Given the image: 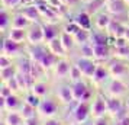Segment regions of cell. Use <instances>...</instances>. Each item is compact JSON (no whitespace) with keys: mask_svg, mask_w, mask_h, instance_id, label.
Returning <instances> with one entry per match:
<instances>
[{"mask_svg":"<svg viewBox=\"0 0 129 125\" xmlns=\"http://www.w3.org/2000/svg\"><path fill=\"white\" fill-rule=\"evenodd\" d=\"M64 105L58 101V97L51 93L49 96L41 99V103L38 106V115L41 116L42 119H49V118H57V116H61V111L64 109Z\"/></svg>","mask_w":129,"mask_h":125,"instance_id":"6da1fadb","label":"cell"},{"mask_svg":"<svg viewBox=\"0 0 129 125\" xmlns=\"http://www.w3.org/2000/svg\"><path fill=\"white\" fill-rule=\"evenodd\" d=\"M71 89H73V95H74V99L76 102H91L94 97V92L93 87L87 84V82L81 79V80H77V82H73L71 83Z\"/></svg>","mask_w":129,"mask_h":125,"instance_id":"7a4b0ae2","label":"cell"},{"mask_svg":"<svg viewBox=\"0 0 129 125\" xmlns=\"http://www.w3.org/2000/svg\"><path fill=\"white\" fill-rule=\"evenodd\" d=\"M52 93L58 97V101L64 106H70V105L76 103V99H74V95H73V89H71V83L59 80V83H57L54 86Z\"/></svg>","mask_w":129,"mask_h":125,"instance_id":"3957f363","label":"cell"},{"mask_svg":"<svg viewBox=\"0 0 129 125\" xmlns=\"http://www.w3.org/2000/svg\"><path fill=\"white\" fill-rule=\"evenodd\" d=\"M126 95H129L128 84L123 82L122 79L112 77L107 80V86H106V96H115V97H120L123 99Z\"/></svg>","mask_w":129,"mask_h":125,"instance_id":"277c9868","label":"cell"},{"mask_svg":"<svg viewBox=\"0 0 129 125\" xmlns=\"http://www.w3.org/2000/svg\"><path fill=\"white\" fill-rule=\"evenodd\" d=\"M74 66L78 67V70L83 73V77L86 80H91L94 76V71L97 68V61L94 58H87V57H78L74 61Z\"/></svg>","mask_w":129,"mask_h":125,"instance_id":"5b68a950","label":"cell"},{"mask_svg":"<svg viewBox=\"0 0 129 125\" xmlns=\"http://www.w3.org/2000/svg\"><path fill=\"white\" fill-rule=\"evenodd\" d=\"M109 115V108L106 102V96L103 93H96L91 101V119L102 118Z\"/></svg>","mask_w":129,"mask_h":125,"instance_id":"8992f818","label":"cell"},{"mask_svg":"<svg viewBox=\"0 0 129 125\" xmlns=\"http://www.w3.org/2000/svg\"><path fill=\"white\" fill-rule=\"evenodd\" d=\"M107 68L110 73V77H116V79H122L125 76L129 74V66L123 61V60H109L107 61Z\"/></svg>","mask_w":129,"mask_h":125,"instance_id":"52a82bcc","label":"cell"},{"mask_svg":"<svg viewBox=\"0 0 129 125\" xmlns=\"http://www.w3.org/2000/svg\"><path fill=\"white\" fill-rule=\"evenodd\" d=\"M71 67H73V63L71 60H68L67 57H61L58 60V63L55 64V67L52 68V74L55 80H65L68 79L71 71Z\"/></svg>","mask_w":129,"mask_h":125,"instance_id":"ba28073f","label":"cell"},{"mask_svg":"<svg viewBox=\"0 0 129 125\" xmlns=\"http://www.w3.org/2000/svg\"><path fill=\"white\" fill-rule=\"evenodd\" d=\"M26 41L29 42L30 45H38V44L45 42V36H44V26H42L39 22L30 25V28L28 29Z\"/></svg>","mask_w":129,"mask_h":125,"instance_id":"9c48e42d","label":"cell"},{"mask_svg":"<svg viewBox=\"0 0 129 125\" xmlns=\"http://www.w3.org/2000/svg\"><path fill=\"white\" fill-rule=\"evenodd\" d=\"M0 101H2V111L3 112L19 111L22 103H23V99L19 96V93H12L7 97H0Z\"/></svg>","mask_w":129,"mask_h":125,"instance_id":"30bf717a","label":"cell"},{"mask_svg":"<svg viewBox=\"0 0 129 125\" xmlns=\"http://www.w3.org/2000/svg\"><path fill=\"white\" fill-rule=\"evenodd\" d=\"M23 51V47L20 42H15L10 38L5 36L3 38V44H2V54L9 55V57H16Z\"/></svg>","mask_w":129,"mask_h":125,"instance_id":"8fae6325","label":"cell"},{"mask_svg":"<svg viewBox=\"0 0 129 125\" xmlns=\"http://www.w3.org/2000/svg\"><path fill=\"white\" fill-rule=\"evenodd\" d=\"M30 92H32L34 95H36L38 97L44 99V97H47V96H49L52 93V86H51V83H48L45 80L38 79V80L34 82L32 87H30Z\"/></svg>","mask_w":129,"mask_h":125,"instance_id":"7c38bea8","label":"cell"},{"mask_svg":"<svg viewBox=\"0 0 129 125\" xmlns=\"http://www.w3.org/2000/svg\"><path fill=\"white\" fill-rule=\"evenodd\" d=\"M109 79H110V73H109L107 66L97 64V68H96V71H94V76L90 82H91L94 86H99V84H105Z\"/></svg>","mask_w":129,"mask_h":125,"instance_id":"4fadbf2b","label":"cell"},{"mask_svg":"<svg viewBox=\"0 0 129 125\" xmlns=\"http://www.w3.org/2000/svg\"><path fill=\"white\" fill-rule=\"evenodd\" d=\"M93 58L96 61L107 63L112 58V49L109 45H93Z\"/></svg>","mask_w":129,"mask_h":125,"instance_id":"5bb4252c","label":"cell"},{"mask_svg":"<svg viewBox=\"0 0 129 125\" xmlns=\"http://www.w3.org/2000/svg\"><path fill=\"white\" fill-rule=\"evenodd\" d=\"M106 12L117 18L126 12V3L123 0H113L110 3H106Z\"/></svg>","mask_w":129,"mask_h":125,"instance_id":"9a60e30c","label":"cell"},{"mask_svg":"<svg viewBox=\"0 0 129 125\" xmlns=\"http://www.w3.org/2000/svg\"><path fill=\"white\" fill-rule=\"evenodd\" d=\"M42 26H44L45 42H49V41H52V39H55V38H58L61 35V32H62V29L57 23H48L47 22V23H44Z\"/></svg>","mask_w":129,"mask_h":125,"instance_id":"2e32d148","label":"cell"},{"mask_svg":"<svg viewBox=\"0 0 129 125\" xmlns=\"http://www.w3.org/2000/svg\"><path fill=\"white\" fill-rule=\"evenodd\" d=\"M125 32H126V26L122 25L119 20L116 19H112L110 25L107 28V34L112 36V38H122L125 36Z\"/></svg>","mask_w":129,"mask_h":125,"instance_id":"e0dca14e","label":"cell"},{"mask_svg":"<svg viewBox=\"0 0 129 125\" xmlns=\"http://www.w3.org/2000/svg\"><path fill=\"white\" fill-rule=\"evenodd\" d=\"M110 22H112L110 15L107 12H100L94 18V26H96V29H99V31H107Z\"/></svg>","mask_w":129,"mask_h":125,"instance_id":"ac0fdd59","label":"cell"},{"mask_svg":"<svg viewBox=\"0 0 129 125\" xmlns=\"http://www.w3.org/2000/svg\"><path fill=\"white\" fill-rule=\"evenodd\" d=\"M3 122L6 125H23L25 119L19 111H10V112H3Z\"/></svg>","mask_w":129,"mask_h":125,"instance_id":"d6986e66","label":"cell"},{"mask_svg":"<svg viewBox=\"0 0 129 125\" xmlns=\"http://www.w3.org/2000/svg\"><path fill=\"white\" fill-rule=\"evenodd\" d=\"M59 58H61V57H58V55H55L54 53H51L49 48H48V53L42 57V60L39 61V64L44 67L45 71H48V70H52L54 67H55V64L58 63Z\"/></svg>","mask_w":129,"mask_h":125,"instance_id":"ffe728a7","label":"cell"},{"mask_svg":"<svg viewBox=\"0 0 129 125\" xmlns=\"http://www.w3.org/2000/svg\"><path fill=\"white\" fill-rule=\"evenodd\" d=\"M74 22H76L81 29H91V25H93V20H91V15H88L87 12H80L76 15L74 18Z\"/></svg>","mask_w":129,"mask_h":125,"instance_id":"44dd1931","label":"cell"},{"mask_svg":"<svg viewBox=\"0 0 129 125\" xmlns=\"http://www.w3.org/2000/svg\"><path fill=\"white\" fill-rule=\"evenodd\" d=\"M48 53V47L42 45V44H38V45H30L29 48V58L39 63L42 60V57Z\"/></svg>","mask_w":129,"mask_h":125,"instance_id":"7402d4cb","label":"cell"},{"mask_svg":"<svg viewBox=\"0 0 129 125\" xmlns=\"http://www.w3.org/2000/svg\"><path fill=\"white\" fill-rule=\"evenodd\" d=\"M90 44L91 45H110L109 42V36L106 34V31H96L91 32V38H90Z\"/></svg>","mask_w":129,"mask_h":125,"instance_id":"603a6c76","label":"cell"},{"mask_svg":"<svg viewBox=\"0 0 129 125\" xmlns=\"http://www.w3.org/2000/svg\"><path fill=\"white\" fill-rule=\"evenodd\" d=\"M47 47L49 48V51L54 53L55 55H58V57H67V51H65V48H64V45H62L61 39H59V36L55 38V39H52V41L47 42Z\"/></svg>","mask_w":129,"mask_h":125,"instance_id":"cb8c5ba5","label":"cell"},{"mask_svg":"<svg viewBox=\"0 0 129 125\" xmlns=\"http://www.w3.org/2000/svg\"><path fill=\"white\" fill-rule=\"evenodd\" d=\"M12 13L9 12V9L6 7H2V12H0V31L2 32H6L7 28H12Z\"/></svg>","mask_w":129,"mask_h":125,"instance_id":"d4e9b609","label":"cell"},{"mask_svg":"<svg viewBox=\"0 0 129 125\" xmlns=\"http://www.w3.org/2000/svg\"><path fill=\"white\" fill-rule=\"evenodd\" d=\"M22 15H23L25 18H28L32 22V23H36V22H39V19L42 18L41 16V12H39V9L38 6H26L23 7V10H22Z\"/></svg>","mask_w":129,"mask_h":125,"instance_id":"484cf974","label":"cell"},{"mask_svg":"<svg viewBox=\"0 0 129 125\" xmlns=\"http://www.w3.org/2000/svg\"><path fill=\"white\" fill-rule=\"evenodd\" d=\"M32 22L28 18H25L22 12L16 13L12 19V28H19V29H29Z\"/></svg>","mask_w":129,"mask_h":125,"instance_id":"4316f807","label":"cell"},{"mask_svg":"<svg viewBox=\"0 0 129 125\" xmlns=\"http://www.w3.org/2000/svg\"><path fill=\"white\" fill-rule=\"evenodd\" d=\"M19 113L22 115L23 119H30V118H35V116H39V115H38V108L32 106L29 103H26L25 101H23V103H22L20 109H19Z\"/></svg>","mask_w":129,"mask_h":125,"instance_id":"83f0119b","label":"cell"},{"mask_svg":"<svg viewBox=\"0 0 129 125\" xmlns=\"http://www.w3.org/2000/svg\"><path fill=\"white\" fill-rule=\"evenodd\" d=\"M26 36H28V31L26 29H19V28H10L7 32V38H10L15 42H22L26 41Z\"/></svg>","mask_w":129,"mask_h":125,"instance_id":"f1b7e54d","label":"cell"},{"mask_svg":"<svg viewBox=\"0 0 129 125\" xmlns=\"http://www.w3.org/2000/svg\"><path fill=\"white\" fill-rule=\"evenodd\" d=\"M18 74V66H10L7 68H0V77H2V83H7L9 80L16 77Z\"/></svg>","mask_w":129,"mask_h":125,"instance_id":"f546056e","label":"cell"},{"mask_svg":"<svg viewBox=\"0 0 129 125\" xmlns=\"http://www.w3.org/2000/svg\"><path fill=\"white\" fill-rule=\"evenodd\" d=\"M59 39H61V42H62V45H64L65 51L67 53H70L71 49L74 48V45H76V39H74V36L70 35V34H67V32H61V35H59Z\"/></svg>","mask_w":129,"mask_h":125,"instance_id":"4dcf8cb0","label":"cell"},{"mask_svg":"<svg viewBox=\"0 0 129 125\" xmlns=\"http://www.w3.org/2000/svg\"><path fill=\"white\" fill-rule=\"evenodd\" d=\"M90 38H91V32L87 31V29H80L76 35H74L76 44H78V45H83V44L90 42Z\"/></svg>","mask_w":129,"mask_h":125,"instance_id":"1f68e13d","label":"cell"},{"mask_svg":"<svg viewBox=\"0 0 129 125\" xmlns=\"http://www.w3.org/2000/svg\"><path fill=\"white\" fill-rule=\"evenodd\" d=\"M105 5H106L105 0H93V2H88L86 12H87L88 15H96V13L100 10V7L105 6Z\"/></svg>","mask_w":129,"mask_h":125,"instance_id":"d6a6232c","label":"cell"},{"mask_svg":"<svg viewBox=\"0 0 129 125\" xmlns=\"http://www.w3.org/2000/svg\"><path fill=\"white\" fill-rule=\"evenodd\" d=\"M113 55L119 60L123 61H129V45L126 47H119V48H113Z\"/></svg>","mask_w":129,"mask_h":125,"instance_id":"836d02e7","label":"cell"},{"mask_svg":"<svg viewBox=\"0 0 129 125\" xmlns=\"http://www.w3.org/2000/svg\"><path fill=\"white\" fill-rule=\"evenodd\" d=\"M23 101L26 102V103H29V105H32V106H35V108H38L39 106V103H41V97H38L36 95H34L32 92H26L25 93V96H23Z\"/></svg>","mask_w":129,"mask_h":125,"instance_id":"e575fe53","label":"cell"},{"mask_svg":"<svg viewBox=\"0 0 129 125\" xmlns=\"http://www.w3.org/2000/svg\"><path fill=\"white\" fill-rule=\"evenodd\" d=\"M80 55L81 57H87V58H93V45L90 42L80 45Z\"/></svg>","mask_w":129,"mask_h":125,"instance_id":"d590c367","label":"cell"},{"mask_svg":"<svg viewBox=\"0 0 129 125\" xmlns=\"http://www.w3.org/2000/svg\"><path fill=\"white\" fill-rule=\"evenodd\" d=\"M83 77V73L78 70V67L74 66V63H73V67H71V71H70V76H68V80H70V83L73 82H77V80H81Z\"/></svg>","mask_w":129,"mask_h":125,"instance_id":"8d00e7d4","label":"cell"},{"mask_svg":"<svg viewBox=\"0 0 129 125\" xmlns=\"http://www.w3.org/2000/svg\"><path fill=\"white\" fill-rule=\"evenodd\" d=\"M42 125H68L61 116L57 118H49V119H42Z\"/></svg>","mask_w":129,"mask_h":125,"instance_id":"74e56055","label":"cell"},{"mask_svg":"<svg viewBox=\"0 0 129 125\" xmlns=\"http://www.w3.org/2000/svg\"><path fill=\"white\" fill-rule=\"evenodd\" d=\"M81 29V28H80V26H78V25L76 23V22H74V20H73V22H71V23H68V25H65L64 26V32H67V34H70V35H76L77 32H78V31Z\"/></svg>","mask_w":129,"mask_h":125,"instance_id":"f35d334b","label":"cell"},{"mask_svg":"<svg viewBox=\"0 0 129 125\" xmlns=\"http://www.w3.org/2000/svg\"><path fill=\"white\" fill-rule=\"evenodd\" d=\"M10 66H13L12 57L2 54V55H0V68H7V67H10Z\"/></svg>","mask_w":129,"mask_h":125,"instance_id":"ab89813d","label":"cell"},{"mask_svg":"<svg viewBox=\"0 0 129 125\" xmlns=\"http://www.w3.org/2000/svg\"><path fill=\"white\" fill-rule=\"evenodd\" d=\"M93 121H94V125H112L113 118L110 115H106V116H102V118H96Z\"/></svg>","mask_w":129,"mask_h":125,"instance_id":"60d3db41","label":"cell"},{"mask_svg":"<svg viewBox=\"0 0 129 125\" xmlns=\"http://www.w3.org/2000/svg\"><path fill=\"white\" fill-rule=\"evenodd\" d=\"M20 5V0H2V6L6 9H13Z\"/></svg>","mask_w":129,"mask_h":125,"instance_id":"b9f144b4","label":"cell"},{"mask_svg":"<svg viewBox=\"0 0 129 125\" xmlns=\"http://www.w3.org/2000/svg\"><path fill=\"white\" fill-rule=\"evenodd\" d=\"M13 93V90L7 86V83H2V90H0V97H7Z\"/></svg>","mask_w":129,"mask_h":125,"instance_id":"7bdbcfd3","label":"cell"},{"mask_svg":"<svg viewBox=\"0 0 129 125\" xmlns=\"http://www.w3.org/2000/svg\"><path fill=\"white\" fill-rule=\"evenodd\" d=\"M81 125H94V121H93V119H88V121H86V122L81 124Z\"/></svg>","mask_w":129,"mask_h":125,"instance_id":"ee69618b","label":"cell"},{"mask_svg":"<svg viewBox=\"0 0 129 125\" xmlns=\"http://www.w3.org/2000/svg\"><path fill=\"white\" fill-rule=\"evenodd\" d=\"M106 3H110V2H113V0H105Z\"/></svg>","mask_w":129,"mask_h":125,"instance_id":"f6af8a7d","label":"cell"},{"mask_svg":"<svg viewBox=\"0 0 129 125\" xmlns=\"http://www.w3.org/2000/svg\"><path fill=\"white\" fill-rule=\"evenodd\" d=\"M123 2H125V3H126V5H129V0H123Z\"/></svg>","mask_w":129,"mask_h":125,"instance_id":"bcb514c9","label":"cell"},{"mask_svg":"<svg viewBox=\"0 0 129 125\" xmlns=\"http://www.w3.org/2000/svg\"><path fill=\"white\" fill-rule=\"evenodd\" d=\"M84 2H93V0H84Z\"/></svg>","mask_w":129,"mask_h":125,"instance_id":"7dc6e473","label":"cell"},{"mask_svg":"<svg viewBox=\"0 0 129 125\" xmlns=\"http://www.w3.org/2000/svg\"><path fill=\"white\" fill-rule=\"evenodd\" d=\"M128 16H129V12H128Z\"/></svg>","mask_w":129,"mask_h":125,"instance_id":"c3c4849f","label":"cell"}]
</instances>
